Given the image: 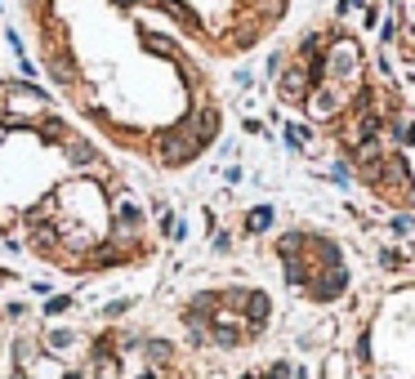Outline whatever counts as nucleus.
<instances>
[{"instance_id":"1","label":"nucleus","mask_w":415,"mask_h":379,"mask_svg":"<svg viewBox=\"0 0 415 379\" xmlns=\"http://www.w3.org/2000/svg\"><path fill=\"white\" fill-rule=\"evenodd\" d=\"M295 0H18L54 103L112 156L183 174L228 125L223 68L286 27Z\"/></svg>"},{"instance_id":"2","label":"nucleus","mask_w":415,"mask_h":379,"mask_svg":"<svg viewBox=\"0 0 415 379\" xmlns=\"http://www.w3.org/2000/svg\"><path fill=\"white\" fill-rule=\"evenodd\" d=\"M0 241L72 281L148 268L161 250L125 161L23 81H0Z\"/></svg>"},{"instance_id":"3","label":"nucleus","mask_w":415,"mask_h":379,"mask_svg":"<svg viewBox=\"0 0 415 379\" xmlns=\"http://www.w3.org/2000/svg\"><path fill=\"white\" fill-rule=\"evenodd\" d=\"M362 81L326 139L393 214H415V0H380Z\"/></svg>"},{"instance_id":"4","label":"nucleus","mask_w":415,"mask_h":379,"mask_svg":"<svg viewBox=\"0 0 415 379\" xmlns=\"http://www.w3.org/2000/svg\"><path fill=\"white\" fill-rule=\"evenodd\" d=\"M272 317L268 295L250 286H223V290H201L183 308V326L192 330L201 344L214 348H246L263 335Z\"/></svg>"},{"instance_id":"5","label":"nucleus","mask_w":415,"mask_h":379,"mask_svg":"<svg viewBox=\"0 0 415 379\" xmlns=\"http://www.w3.org/2000/svg\"><path fill=\"white\" fill-rule=\"evenodd\" d=\"M277 259H281L286 281L313 303H331V299L344 295V286H348L344 254H339V245L322 232H308V227L286 232L277 241Z\"/></svg>"},{"instance_id":"6","label":"nucleus","mask_w":415,"mask_h":379,"mask_svg":"<svg viewBox=\"0 0 415 379\" xmlns=\"http://www.w3.org/2000/svg\"><path fill=\"white\" fill-rule=\"evenodd\" d=\"M0 366H5V326H0Z\"/></svg>"},{"instance_id":"7","label":"nucleus","mask_w":415,"mask_h":379,"mask_svg":"<svg viewBox=\"0 0 415 379\" xmlns=\"http://www.w3.org/2000/svg\"><path fill=\"white\" fill-rule=\"evenodd\" d=\"M0 54H5V41H0Z\"/></svg>"}]
</instances>
